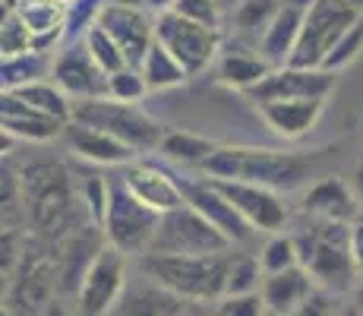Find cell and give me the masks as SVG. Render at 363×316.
Masks as SVG:
<instances>
[{"label": "cell", "instance_id": "9c48e42d", "mask_svg": "<svg viewBox=\"0 0 363 316\" xmlns=\"http://www.w3.org/2000/svg\"><path fill=\"white\" fill-rule=\"evenodd\" d=\"M234 244L215 228L206 215L193 206H180L162 215L149 253H171V256H206V253H225Z\"/></svg>", "mask_w": 363, "mask_h": 316}, {"label": "cell", "instance_id": "e575fe53", "mask_svg": "<svg viewBox=\"0 0 363 316\" xmlns=\"http://www.w3.org/2000/svg\"><path fill=\"white\" fill-rule=\"evenodd\" d=\"M79 184V200L86 206V215L92 224H104V215H108L111 206V178H104L99 171H89L82 178H76Z\"/></svg>", "mask_w": 363, "mask_h": 316}, {"label": "cell", "instance_id": "44dd1931", "mask_svg": "<svg viewBox=\"0 0 363 316\" xmlns=\"http://www.w3.org/2000/svg\"><path fill=\"white\" fill-rule=\"evenodd\" d=\"M360 196L351 184L341 178H323L303 193V212L313 215L316 222H338L354 224L360 219Z\"/></svg>", "mask_w": 363, "mask_h": 316}, {"label": "cell", "instance_id": "d590c367", "mask_svg": "<svg viewBox=\"0 0 363 316\" xmlns=\"http://www.w3.org/2000/svg\"><path fill=\"white\" fill-rule=\"evenodd\" d=\"M0 51H4V58H16V54L35 51L32 29L23 23V16L6 4H4V23H0Z\"/></svg>", "mask_w": 363, "mask_h": 316}, {"label": "cell", "instance_id": "7bdbcfd3", "mask_svg": "<svg viewBox=\"0 0 363 316\" xmlns=\"http://www.w3.org/2000/svg\"><path fill=\"white\" fill-rule=\"evenodd\" d=\"M351 253L357 259V266L363 269V219H357L351 224Z\"/></svg>", "mask_w": 363, "mask_h": 316}, {"label": "cell", "instance_id": "52a82bcc", "mask_svg": "<svg viewBox=\"0 0 363 316\" xmlns=\"http://www.w3.org/2000/svg\"><path fill=\"white\" fill-rule=\"evenodd\" d=\"M158 224H162V212L136 200L121 180V174L111 178V206L101 224L111 247L127 253L130 259H139L143 253H149Z\"/></svg>", "mask_w": 363, "mask_h": 316}, {"label": "cell", "instance_id": "8fae6325", "mask_svg": "<svg viewBox=\"0 0 363 316\" xmlns=\"http://www.w3.org/2000/svg\"><path fill=\"white\" fill-rule=\"evenodd\" d=\"M127 253L114 250L108 244L99 259L92 263V269L86 272L79 291L73 294L76 316H111L117 304H121L123 291H127Z\"/></svg>", "mask_w": 363, "mask_h": 316}, {"label": "cell", "instance_id": "f546056e", "mask_svg": "<svg viewBox=\"0 0 363 316\" xmlns=\"http://www.w3.org/2000/svg\"><path fill=\"white\" fill-rule=\"evenodd\" d=\"M51 63L48 54L29 51V54H16V58H4L0 67V82H4V92H16V89L29 86L38 80H51Z\"/></svg>", "mask_w": 363, "mask_h": 316}, {"label": "cell", "instance_id": "4dcf8cb0", "mask_svg": "<svg viewBox=\"0 0 363 316\" xmlns=\"http://www.w3.org/2000/svg\"><path fill=\"white\" fill-rule=\"evenodd\" d=\"M13 95H19L26 104H32L35 111H45L51 117H60V121H73V98H69L64 89L57 86L54 80H38L29 82V86L16 89Z\"/></svg>", "mask_w": 363, "mask_h": 316}, {"label": "cell", "instance_id": "277c9868", "mask_svg": "<svg viewBox=\"0 0 363 316\" xmlns=\"http://www.w3.org/2000/svg\"><path fill=\"white\" fill-rule=\"evenodd\" d=\"M300 250V266L316 278L319 288L335 294L354 291V276L360 272L351 253V224L338 222H313L294 231Z\"/></svg>", "mask_w": 363, "mask_h": 316}, {"label": "cell", "instance_id": "4316f807", "mask_svg": "<svg viewBox=\"0 0 363 316\" xmlns=\"http://www.w3.org/2000/svg\"><path fill=\"white\" fill-rule=\"evenodd\" d=\"M215 149H218V143L208 136H199L190 130H167L162 146H158V156L184 168H202L215 156Z\"/></svg>", "mask_w": 363, "mask_h": 316}, {"label": "cell", "instance_id": "ee69618b", "mask_svg": "<svg viewBox=\"0 0 363 316\" xmlns=\"http://www.w3.org/2000/svg\"><path fill=\"white\" fill-rule=\"evenodd\" d=\"M127 4H136V6H143V10H149V13H167L177 0H127Z\"/></svg>", "mask_w": 363, "mask_h": 316}, {"label": "cell", "instance_id": "60d3db41", "mask_svg": "<svg viewBox=\"0 0 363 316\" xmlns=\"http://www.w3.org/2000/svg\"><path fill=\"white\" fill-rule=\"evenodd\" d=\"M345 294H335V291H325V288H316L303 304L297 307L294 316H341L345 310Z\"/></svg>", "mask_w": 363, "mask_h": 316}, {"label": "cell", "instance_id": "74e56055", "mask_svg": "<svg viewBox=\"0 0 363 316\" xmlns=\"http://www.w3.org/2000/svg\"><path fill=\"white\" fill-rule=\"evenodd\" d=\"M360 51H363V16L345 35H341L338 41H335V48L329 51V58H325L323 70H329V73H338V70L351 67V63L360 58Z\"/></svg>", "mask_w": 363, "mask_h": 316}, {"label": "cell", "instance_id": "ac0fdd59", "mask_svg": "<svg viewBox=\"0 0 363 316\" xmlns=\"http://www.w3.org/2000/svg\"><path fill=\"white\" fill-rule=\"evenodd\" d=\"M0 126L16 143H35V146H48L67 133V121L45 114V111H35L32 104H26L13 92H4V98H0Z\"/></svg>", "mask_w": 363, "mask_h": 316}, {"label": "cell", "instance_id": "f5cc1de1", "mask_svg": "<svg viewBox=\"0 0 363 316\" xmlns=\"http://www.w3.org/2000/svg\"><path fill=\"white\" fill-rule=\"evenodd\" d=\"M269 316H272V313H269Z\"/></svg>", "mask_w": 363, "mask_h": 316}, {"label": "cell", "instance_id": "603a6c76", "mask_svg": "<svg viewBox=\"0 0 363 316\" xmlns=\"http://www.w3.org/2000/svg\"><path fill=\"white\" fill-rule=\"evenodd\" d=\"M6 6L23 16V23L35 35V51L51 54L57 48V41L64 38L67 26H69V6L64 0H4Z\"/></svg>", "mask_w": 363, "mask_h": 316}, {"label": "cell", "instance_id": "484cf974", "mask_svg": "<svg viewBox=\"0 0 363 316\" xmlns=\"http://www.w3.org/2000/svg\"><path fill=\"white\" fill-rule=\"evenodd\" d=\"M272 70L275 67L262 54L237 48V51H225L218 58V63H215V80L228 89H237V92H253Z\"/></svg>", "mask_w": 363, "mask_h": 316}, {"label": "cell", "instance_id": "6da1fadb", "mask_svg": "<svg viewBox=\"0 0 363 316\" xmlns=\"http://www.w3.org/2000/svg\"><path fill=\"white\" fill-rule=\"evenodd\" d=\"M26 219L45 244L57 247L64 237L89 224L73 171L57 158H32L19 168Z\"/></svg>", "mask_w": 363, "mask_h": 316}, {"label": "cell", "instance_id": "d6a6232c", "mask_svg": "<svg viewBox=\"0 0 363 316\" xmlns=\"http://www.w3.org/2000/svg\"><path fill=\"white\" fill-rule=\"evenodd\" d=\"M262 263H259V253H243V250H234L231 253V269H228V294H253L262 288Z\"/></svg>", "mask_w": 363, "mask_h": 316}, {"label": "cell", "instance_id": "7c38bea8", "mask_svg": "<svg viewBox=\"0 0 363 316\" xmlns=\"http://www.w3.org/2000/svg\"><path fill=\"white\" fill-rule=\"evenodd\" d=\"M95 23L121 45V51L127 54V60L133 67H139L143 58L149 54V48L158 41V29H155L152 13L136 4H127V0H111V4L99 6Z\"/></svg>", "mask_w": 363, "mask_h": 316}, {"label": "cell", "instance_id": "7a4b0ae2", "mask_svg": "<svg viewBox=\"0 0 363 316\" xmlns=\"http://www.w3.org/2000/svg\"><path fill=\"white\" fill-rule=\"evenodd\" d=\"M310 158L297 152L262 149V146H218L215 156L199 168L206 178L247 180L275 193H291L310 180Z\"/></svg>", "mask_w": 363, "mask_h": 316}, {"label": "cell", "instance_id": "7402d4cb", "mask_svg": "<svg viewBox=\"0 0 363 316\" xmlns=\"http://www.w3.org/2000/svg\"><path fill=\"white\" fill-rule=\"evenodd\" d=\"M193 307L196 304L136 272V282L127 285L121 304L111 310V316H186Z\"/></svg>", "mask_w": 363, "mask_h": 316}, {"label": "cell", "instance_id": "2e32d148", "mask_svg": "<svg viewBox=\"0 0 363 316\" xmlns=\"http://www.w3.org/2000/svg\"><path fill=\"white\" fill-rule=\"evenodd\" d=\"M335 92V73L323 67H275L269 76L253 89L250 102H278V98H329Z\"/></svg>", "mask_w": 363, "mask_h": 316}, {"label": "cell", "instance_id": "f1b7e54d", "mask_svg": "<svg viewBox=\"0 0 363 316\" xmlns=\"http://www.w3.org/2000/svg\"><path fill=\"white\" fill-rule=\"evenodd\" d=\"M139 70H143V76H145V82H149L152 92H167V89H177L190 80L186 67L167 51L162 41H155V45L149 48V54L143 58Z\"/></svg>", "mask_w": 363, "mask_h": 316}, {"label": "cell", "instance_id": "b9f144b4", "mask_svg": "<svg viewBox=\"0 0 363 316\" xmlns=\"http://www.w3.org/2000/svg\"><path fill=\"white\" fill-rule=\"evenodd\" d=\"M41 316H76V307L69 304L64 294H57V298H54L51 304H48L45 310H41Z\"/></svg>", "mask_w": 363, "mask_h": 316}, {"label": "cell", "instance_id": "5bb4252c", "mask_svg": "<svg viewBox=\"0 0 363 316\" xmlns=\"http://www.w3.org/2000/svg\"><path fill=\"white\" fill-rule=\"evenodd\" d=\"M218 190L234 202V209L250 222L256 234H278L288 228V206H284L281 193L259 184H247V180H218L212 178Z\"/></svg>", "mask_w": 363, "mask_h": 316}, {"label": "cell", "instance_id": "30bf717a", "mask_svg": "<svg viewBox=\"0 0 363 316\" xmlns=\"http://www.w3.org/2000/svg\"><path fill=\"white\" fill-rule=\"evenodd\" d=\"M155 29H158V41L184 63L190 76L206 73V70L215 67L221 58L218 54L221 51V32L218 29H206V26L193 23V19H184L174 10L158 13Z\"/></svg>", "mask_w": 363, "mask_h": 316}, {"label": "cell", "instance_id": "ab89813d", "mask_svg": "<svg viewBox=\"0 0 363 316\" xmlns=\"http://www.w3.org/2000/svg\"><path fill=\"white\" fill-rule=\"evenodd\" d=\"M215 313L218 316H269V307H265L262 294H231V298H221L215 304Z\"/></svg>", "mask_w": 363, "mask_h": 316}, {"label": "cell", "instance_id": "681fc988", "mask_svg": "<svg viewBox=\"0 0 363 316\" xmlns=\"http://www.w3.org/2000/svg\"><path fill=\"white\" fill-rule=\"evenodd\" d=\"M221 4H225V6H237V4H240V0H221Z\"/></svg>", "mask_w": 363, "mask_h": 316}, {"label": "cell", "instance_id": "8d00e7d4", "mask_svg": "<svg viewBox=\"0 0 363 316\" xmlns=\"http://www.w3.org/2000/svg\"><path fill=\"white\" fill-rule=\"evenodd\" d=\"M149 92L152 89H149V82H145V76L139 67H123V70H117V73L108 76V98H114V102L139 104Z\"/></svg>", "mask_w": 363, "mask_h": 316}, {"label": "cell", "instance_id": "836d02e7", "mask_svg": "<svg viewBox=\"0 0 363 316\" xmlns=\"http://www.w3.org/2000/svg\"><path fill=\"white\" fill-rule=\"evenodd\" d=\"M259 263H262L265 276H275V272H284V269L300 266V250H297L294 234H288V231L269 234V241L259 247Z\"/></svg>", "mask_w": 363, "mask_h": 316}, {"label": "cell", "instance_id": "8992f818", "mask_svg": "<svg viewBox=\"0 0 363 316\" xmlns=\"http://www.w3.org/2000/svg\"><path fill=\"white\" fill-rule=\"evenodd\" d=\"M73 121L99 126V130L117 136L136 152H158L164 139V126L143 111L139 104L114 102V98H86V102H73Z\"/></svg>", "mask_w": 363, "mask_h": 316}, {"label": "cell", "instance_id": "bcb514c9", "mask_svg": "<svg viewBox=\"0 0 363 316\" xmlns=\"http://www.w3.org/2000/svg\"><path fill=\"white\" fill-rule=\"evenodd\" d=\"M186 316H218V313H215V307L208 310V304H196V307H193V310L186 313Z\"/></svg>", "mask_w": 363, "mask_h": 316}, {"label": "cell", "instance_id": "83f0119b", "mask_svg": "<svg viewBox=\"0 0 363 316\" xmlns=\"http://www.w3.org/2000/svg\"><path fill=\"white\" fill-rule=\"evenodd\" d=\"M284 4H288V0H240L237 6H231L234 35L259 48V38L265 35V29L272 26V19L278 16V10H281Z\"/></svg>", "mask_w": 363, "mask_h": 316}, {"label": "cell", "instance_id": "ffe728a7", "mask_svg": "<svg viewBox=\"0 0 363 316\" xmlns=\"http://www.w3.org/2000/svg\"><path fill=\"white\" fill-rule=\"evenodd\" d=\"M256 111L275 136L303 139L323 117L325 98H278V102H259Z\"/></svg>", "mask_w": 363, "mask_h": 316}, {"label": "cell", "instance_id": "ba28073f", "mask_svg": "<svg viewBox=\"0 0 363 316\" xmlns=\"http://www.w3.org/2000/svg\"><path fill=\"white\" fill-rule=\"evenodd\" d=\"M360 13L347 0H310L303 16V32L291 54V67H323L335 41L341 38Z\"/></svg>", "mask_w": 363, "mask_h": 316}, {"label": "cell", "instance_id": "f907efd6", "mask_svg": "<svg viewBox=\"0 0 363 316\" xmlns=\"http://www.w3.org/2000/svg\"><path fill=\"white\" fill-rule=\"evenodd\" d=\"M0 316H16V313H10V310H6V307H4V313H0Z\"/></svg>", "mask_w": 363, "mask_h": 316}, {"label": "cell", "instance_id": "d4e9b609", "mask_svg": "<svg viewBox=\"0 0 363 316\" xmlns=\"http://www.w3.org/2000/svg\"><path fill=\"white\" fill-rule=\"evenodd\" d=\"M316 278L303 269V266H294V269H284L275 272V276H265L262 278V300L269 307L272 316H294L297 307L316 291Z\"/></svg>", "mask_w": 363, "mask_h": 316}, {"label": "cell", "instance_id": "816d5d0a", "mask_svg": "<svg viewBox=\"0 0 363 316\" xmlns=\"http://www.w3.org/2000/svg\"><path fill=\"white\" fill-rule=\"evenodd\" d=\"M64 4H76V0H64Z\"/></svg>", "mask_w": 363, "mask_h": 316}, {"label": "cell", "instance_id": "3957f363", "mask_svg": "<svg viewBox=\"0 0 363 316\" xmlns=\"http://www.w3.org/2000/svg\"><path fill=\"white\" fill-rule=\"evenodd\" d=\"M231 250L206 253V256H171V253H143L136 259V272L167 291L180 294L190 304H218L228 294V269Z\"/></svg>", "mask_w": 363, "mask_h": 316}, {"label": "cell", "instance_id": "7dc6e473", "mask_svg": "<svg viewBox=\"0 0 363 316\" xmlns=\"http://www.w3.org/2000/svg\"><path fill=\"white\" fill-rule=\"evenodd\" d=\"M341 316H360V304H357V298H354V300H347V304H345V310H341Z\"/></svg>", "mask_w": 363, "mask_h": 316}, {"label": "cell", "instance_id": "f6af8a7d", "mask_svg": "<svg viewBox=\"0 0 363 316\" xmlns=\"http://www.w3.org/2000/svg\"><path fill=\"white\" fill-rule=\"evenodd\" d=\"M354 190H357L360 206H363V158H360V165H357V174H354Z\"/></svg>", "mask_w": 363, "mask_h": 316}, {"label": "cell", "instance_id": "f35d334b", "mask_svg": "<svg viewBox=\"0 0 363 316\" xmlns=\"http://www.w3.org/2000/svg\"><path fill=\"white\" fill-rule=\"evenodd\" d=\"M171 10L180 13L184 19H193V23L206 26V29L221 32V19H225V4H221V0H177Z\"/></svg>", "mask_w": 363, "mask_h": 316}, {"label": "cell", "instance_id": "5b68a950", "mask_svg": "<svg viewBox=\"0 0 363 316\" xmlns=\"http://www.w3.org/2000/svg\"><path fill=\"white\" fill-rule=\"evenodd\" d=\"M60 294L57 256L54 247L38 237V244H26L13 276L4 282V307L16 316H41L48 304Z\"/></svg>", "mask_w": 363, "mask_h": 316}, {"label": "cell", "instance_id": "1f68e13d", "mask_svg": "<svg viewBox=\"0 0 363 316\" xmlns=\"http://www.w3.org/2000/svg\"><path fill=\"white\" fill-rule=\"evenodd\" d=\"M82 41H86V48H89V54L95 58V63L104 70V73H117V70H123V67H133V63L127 60V54L121 51V45H117L114 38H111L108 32L101 29L99 23H89L86 26V32H82Z\"/></svg>", "mask_w": 363, "mask_h": 316}, {"label": "cell", "instance_id": "cb8c5ba5", "mask_svg": "<svg viewBox=\"0 0 363 316\" xmlns=\"http://www.w3.org/2000/svg\"><path fill=\"white\" fill-rule=\"evenodd\" d=\"M306 4H310V0H288V4L278 10V16L272 19V26L265 29V35L259 38V48H256V51H259L272 67L291 63V54H294L300 32H303Z\"/></svg>", "mask_w": 363, "mask_h": 316}, {"label": "cell", "instance_id": "c3c4849f", "mask_svg": "<svg viewBox=\"0 0 363 316\" xmlns=\"http://www.w3.org/2000/svg\"><path fill=\"white\" fill-rule=\"evenodd\" d=\"M347 4H351V6H354V10H357V13H360V16H363V0H347Z\"/></svg>", "mask_w": 363, "mask_h": 316}, {"label": "cell", "instance_id": "4fadbf2b", "mask_svg": "<svg viewBox=\"0 0 363 316\" xmlns=\"http://www.w3.org/2000/svg\"><path fill=\"white\" fill-rule=\"evenodd\" d=\"M180 187H184L186 206H193L199 215H206L234 247H243V244L253 241L256 231L250 228V222L237 212L234 202L221 193L212 178H206V174H202V178H180Z\"/></svg>", "mask_w": 363, "mask_h": 316}, {"label": "cell", "instance_id": "e0dca14e", "mask_svg": "<svg viewBox=\"0 0 363 316\" xmlns=\"http://www.w3.org/2000/svg\"><path fill=\"white\" fill-rule=\"evenodd\" d=\"M121 180L136 200H143L145 206H152L155 212H171V209L184 206V187L180 178L171 174L167 168L155 165V161H130L121 171Z\"/></svg>", "mask_w": 363, "mask_h": 316}, {"label": "cell", "instance_id": "d6986e66", "mask_svg": "<svg viewBox=\"0 0 363 316\" xmlns=\"http://www.w3.org/2000/svg\"><path fill=\"white\" fill-rule=\"evenodd\" d=\"M67 149L76 158L89 161V165H108V168H127L130 161H136L139 152L130 149L127 143H121L117 136L99 130V126H89L79 121H69L64 133Z\"/></svg>", "mask_w": 363, "mask_h": 316}, {"label": "cell", "instance_id": "9a60e30c", "mask_svg": "<svg viewBox=\"0 0 363 316\" xmlns=\"http://www.w3.org/2000/svg\"><path fill=\"white\" fill-rule=\"evenodd\" d=\"M51 80L57 82L73 102L86 98H108V73L89 54L86 41H69L51 63Z\"/></svg>", "mask_w": 363, "mask_h": 316}]
</instances>
